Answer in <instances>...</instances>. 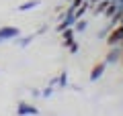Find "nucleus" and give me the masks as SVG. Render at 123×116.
<instances>
[{
	"instance_id": "nucleus-1",
	"label": "nucleus",
	"mask_w": 123,
	"mask_h": 116,
	"mask_svg": "<svg viewBox=\"0 0 123 116\" xmlns=\"http://www.w3.org/2000/svg\"><path fill=\"white\" fill-rule=\"evenodd\" d=\"M18 37H21V29L18 26H0V45L14 41Z\"/></svg>"
},
{
	"instance_id": "nucleus-2",
	"label": "nucleus",
	"mask_w": 123,
	"mask_h": 116,
	"mask_svg": "<svg viewBox=\"0 0 123 116\" xmlns=\"http://www.w3.org/2000/svg\"><path fill=\"white\" fill-rule=\"evenodd\" d=\"M107 45H109V47H115V45H119L123 41V25L121 22H119V25H115L113 29L109 31V35H107Z\"/></svg>"
},
{
	"instance_id": "nucleus-3",
	"label": "nucleus",
	"mask_w": 123,
	"mask_h": 116,
	"mask_svg": "<svg viewBox=\"0 0 123 116\" xmlns=\"http://www.w3.org/2000/svg\"><path fill=\"white\" fill-rule=\"evenodd\" d=\"M17 114L18 116H37L39 110H37V106H33L29 102H18L17 104Z\"/></svg>"
},
{
	"instance_id": "nucleus-4",
	"label": "nucleus",
	"mask_w": 123,
	"mask_h": 116,
	"mask_svg": "<svg viewBox=\"0 0 123 116\" xmlns=\"http://www.w3.org/2000/svg\"><path fill=\"white\" fill-rule=\"evenodd\" d=\"M74 22H76V18H74V12L66 10V14H60V22H57L55 31L60 33V31H64V29H70V26L74 25Z\"/></svg>"
},
{
	"instance_id": "nucleus-5",
	"label": "nucleus",
	"mask_w": 123,
	"mask_h": 116,
	"mask_svg": "<svg viewBox=\"0 0 123 116\" xmlns=\"http://www.w3.org/2000/svg\"><path fill=\"white\" fill-rule=\"evenodd\" d=\"M105 69H107V63L105 61H98V63H94L92 65V69H90V75H88V79L90 82H98L103 77V73H105Z\"/></svg>"
},
{
	"instance_id": "nucleus-6",
	"label": "nucleus",
	"mask_w": 123,
	"mask_h": 116,
	"mask_svg": "<svg viewBox=\"0 0 123 116\" xmlns=\"http://www.w3.org/2000/svg\"><path fill=\"white\" fill-rule=\"evenodd\" d=\"M121 53H123V47H119V45H115V47L109 49V53L105 55V63H117V61H121Z\"/></svg>"
},
{
	"instance_id": "nucleus-7",
	"label": "nucleus",
	"mask_w": 123,
	"mask_h": 116,
	"mask_svg": "<svg viewBox=\"0 0 123 116\" xmlns=\"http://www.w3.org/2000/svg\"><path fill=\"white\" fill-rule=\"evenodd\" d=\"M60 35H62V43H64V47H68V45L72 43V41H74V29H64V31H60Z\"/></svg>"
},
{
	"instance_id": "nucleus-8",
	"label": "nucleus",
	"mask_w": 123,
	"mask_h": 116,
	"mask_svg": "<svg viewBox=\"0 0 123 116\" xmlns=\"http://www.w3.org/2000/svg\"><path fill=\"white\" fill-rule=\"evenodd\" d=\"M33 39H35V35H21L18 39H14V43H17V47L25 49V47H29L33 43Z\"/></svg>"
},
{
	"instance_id": "nucleus-9",
	"label": "nucleus",
	"mask_w": 123,
	"mask_h": 116,
	"mask_svg": "<svg viewBox=\"0 0 123 116\" xmlns=\"http://www.w3.org/2000/svg\"><path fill=\"white\" fill-rule=\"evenodd\" d=\"M39 4H41V0H27V2H23V4H18V6H17V10H18V12H27V10L37 8Z\"/></svg>"
},
{
	"instance_id": "nucleus-10",
	"label": "nucleus",
	"mask_w": 123,
	"mask_h": 116,
	"mask_svg": "<svg viewBox=\"0 0 123 116\" xmlns=\"http://www.w3.org/2000/svg\"><path fill=\"white\" fill-rule=\"evenodd\" d=\"M111 0H98L97 4H92V14H103L105 12V8L109 6Z\"/></svg>"
},
{
	"instance_id": "nucleus-11",
	"label": "nucleus",
	"mask_w": 123,
	"mask_h": 116,
	"mask_svg": "<svg viewBox=\"0 0 123 116\" xmlns=\"http://www.w3.org/2000/svg\"><path fill=\"white\" fill-rule=\"evenodd\" d=\"M86 26H88V21H86V18H78V21L72 25V29H74V33H84Z\"/></svg>"
},
{
	"instance_id": "nucleus-12",
	"label": "nucleus",
	"mask_w": 123,
	"mask_h": 116,
	"mask_svg": "<svg viewBox=\"0 0 123 116\" xmlns=\"http://www.w3.org/2000/svg\"><path fill=\"white\" fill-rule=\"evenodd\" d=\"M55 82H57V86H62V88H66V86H68V71H62L60 75L55 77Z\"/></svg>"
},
{
	"instance_id": "nucleus-13",
	"label": "nucleus",
	"mask_w": 123,
	"mask_h": 116,
	"mask_svg": "<svg viewBox=\"0 0 123 116\" xmlns=\"http://www.w3.org/2000/svg\"><path fill=\"white\" fill-rule=\"evenodd\" d=\"M51 96H53V86H47L41 90V98H51Z\"/></svg>"
},
{
	"instance_id": "nucleus-14",
	"label": "nucleus",
	"mask_w": 123,
	"mask_h": 116,
	"mask_svg": "<svg viewBox=\"0 0 123 116\" xmlns=\"http://www.w3.org/2000/svg\"><path fill=\"white\" fill-rule=\"evenodd\" d=\"M78 47H80V45H78V43H76V41H72V43H70V45H68V51H70V53H72V55H74V53H78Z\"/></svg>"
},
{
	"instance_id": "nucleus-15",
	"label": "nucleus",
	"mask_w": 123,
	"mask_h": 116,
	"mask_svg": "<svg viewBox=\"0 0 123 116\" xmlns=\"http://www.w3.org/2000/svg\"><path fill=\"white\" fill-rule=\"evenodd\" d=\"M45 31H47V25H41V26H39V31L35 33V37H37V35H43Z\"/></svg>"
},
{
	"instance_id": "nucleus-16",
	"label": "nucleus",
	"mask_w": 123,
	"mask_h": 116,
	"mask_svg": "<svg viewBox=\"0 0 123 116\" xmlns=\"http://www.w3.org/2000/svg\"><path fill=\"white\" fill-rule=\"evenodd\" d=\"M31 94H33V98H41V90H31Z\"/></svg>"
},
{
	"instance_id": "nucleus-17",
	"label": "nucleus",
	"mask_w": 123,
	"mask_h": 116,
	"mask_svg": "<svg viewBox=\"0 0 123 116\" xmlns=\"http://www.w3.org/2000/svg\"><path fill=\"white\" fill-rule=\"evenodd\" d=\"M68 2H72V0H68Z\"/></svg>"
}]
</instances>
